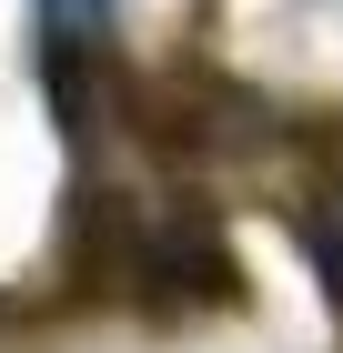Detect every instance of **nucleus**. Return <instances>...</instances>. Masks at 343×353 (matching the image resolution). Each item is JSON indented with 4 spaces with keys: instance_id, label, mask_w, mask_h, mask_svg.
<instances>
[{
    "instance_id": "1",
    "label": "nucleus",
    "mask_w": 343,
    "mask_h": 353,
    "mask_svg": "<svg viewBox=\"0 0 343 353\" xmlns=\"http://www.w3.org/2000/svg\"><path fill=\"white\" fill-rule=\"evenodd\" d=\"M132 293H152V303H172V293L233 303V252H222L202 202H172V212H152L132 232Z\"/></svg>"
},
{
    "instance_id": "2",
    "label": "nucleus",
    "mask_w": 343,
    "mask_h": 353,
    "mask_svg": "<svg viewBox=\"0 0 343 353\" xmlns=\"http://www.w3.org/2000/svg\"><path fill=\"white\" fill-rule=\"evenodd\" d=\"M111 10L121 0H41V30L51 41H91V30H111Z\"/></svg>"
}]
</instances>
